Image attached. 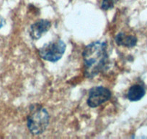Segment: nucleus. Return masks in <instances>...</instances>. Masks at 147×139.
Listing matches in <instances>:
<instances>
[{
    "instance_id": "obj_1",
    "label": "nucleus",
    "mask_w": 147,
    "mask_h": 139,
    "mask_svg": "<svg viewBox=\"0 0 147 139\" xmlns=\"http://www.w3.org/2000/svg\"><path fill=\"white\" fill-rule=\"evenodd\" d=\"M106 42H94L87 45L83 51L85 75L92 78L104 70L108 63V54Z\"/></svg>"
},
{
    "instance_id": "obj_2",
    "label": "nucleus",
    "mask_w": 147,
    "mask_h": 139,
    "mask_svg": "<svg viewBox=\"0 0 147 139\" xmlns=\"http://www.w3.org/2000/svg\"><path fill=\"white\" fill-rule=\"evenodd\" d=\"M50 116L45 108L39 104H32L30 107V114L27 117V126L32 135H40L49 125Z\"/></svg>"
},
{
    "instance_id": "obj_3",
    "label": "nucleus",
    "mask_w": 147,
    "mask_h": 139,
    "mask_svg": "<svg viewBox=\"0 0 147 139\" xmlns=\"http://www.w3.org/2000/svg\"><path fill=\"white\" fill-rule=\"evenodd\" d=\"M66 49V44L59 39L43 45L39 49V55L44 60L56 62L63 57Z\"/></svg>"
},
{
    "instance_id": "obj_4",
    "label": "nucleus",
    "mask_w": 147,
    "mask_h": 139,
    "mask_svg": "<svg viewBox=\"0 0 147 139\" xmlns=\"http://www.w3.org/2000/svg\"><path fill=\"white\" fill-rule=\"evenodd\" d=\"M111 91L103 86H95L92 88L89 92L87 103L91 108H95L110 99Z\"/></svg>"
},
{
    "instance_id": "obj_5",
    "label": "nucleus",
    "mask_w": 147,
    "mask_h": 139,
    "mask_svg": "<svg viewBox=\"0 0 147 139\" xmlns=\"http://www.w3.org/2000/svg\"><path fill=\"white\" fill-rule=\"evenodd\" d=\"M51 26V23L48 20L41 19L32 24L29 29V34L31 39L38 40L43 33L47 32Z\"/></svg>"
},
{
    "instance_id": "obj_6",
    "label": "nucleus",
    "mask_w": 147,
    "mask_h": 139,
    "mask_svg": "<svg viewBox=\"0 0 147 139\" xmlns=\"http://www.w3.org/2000/svg\"><path fill=\"white\" fill-rule=\"evenodd\" d=\"M115 41L118 46H123L126 47H134L137 43V39L134 36H127L124 33H119L116 35Z\"/></svg>"
},
{
    "instance_id": "obj_7",
    "label": "nucleus",
    "mask_w": 147,
    "mask_h": 139,
    "mask_svg": "<svg viewBox=\"0 0 147 139\" xmlns=\"http://www.w3.org/2000/svg\"><path fill=\"white\" fill-rule=\"evenodd\" d=\"M145 89L142 86L135 84L130 87L127 93V97L131 102H136L142 99L145 95Z\"/></svg>"
},
{
    "instance_id": "obj_8",
    "label": "nucleus",
    "mask_w": 147,
    "mask_h": 139,
    "mask_svg": "<svg viewBox=\"0 0 147 139\" xmlns=\"http://www.w3.org/2000/svg\"><path fill=\"white\" fill-rule=\"evenodd\" d=\"M114 7L113 0H103L101 5V8L103 10H108Z\"/></svg>"
},
{
    "instance_id": "obj_9",
    "label": "nucleus",
    "mask_w": 147,
    "mask_h": 139,
    "mask_svg": "<svg viewBox=\"0 0 147 139\" xmlns=\"http://www.w3.org/2000/svg\"><path fill=\"white\" fill-rule=\"evenodd\" d=\"M4 25H5V20L2 17H0V28L3 27Z\"/></svg>"
}]
</instances>
